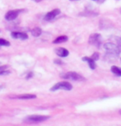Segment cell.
Returning a JSON list of instances; mask_svg holds the SVG:
<instances>
[{
    "label": "cell",
    "instance_id": "1",
    "mask_svg": "<svg viewBox=\"0 0 121 126\" xmlns=\"http://www.w3.org/2000/svg\"><path fill=\"white\" fill-rule=\"evenodd\" d=\"M104 47L106 49V54L105 56V59L107 61H114L115 59H117V57L120 55L121 52L120 47L115 44L110 43V42L105 43Z\"/></svg>",
    "mask_w": 121,
    "mask_h": 126
},
{
    "label": "cell",
    "instance_id": "2",
    "mask_svg": "<svg viewBox=\"0 0 121 126\" xmlns=\"http://www.w3.org/2000/svg\"><path fill=\"white\" fill-rule=\"evenodd\" d=\"M60 89L66 90V91H71V90L72 89V85L71 84L70 82H61L56 83V85H54L51 88V91L55 92Z\"/></svg>",
    "mask_w": 121,
    "mask_h": 126
},
{
    "label": "cell",
    "instance_id": "3",
    "mask_svg": "<svg viewBox=\"0 0 121 126\" xmlns=\"http://www.w3.org/2000/svg\"><path fill=\"white\" fill-rule=\"evenodd\" d=\"M61 78H66V79H70L73 81H84L85 78L82 77L81 75H80L79 73H75V72H68L66 73H63L61 76Z\"/></svg>",
    "mask_w": 121,
    "mask_h": 126
},
{
    "label": "cell",
    "instance_id": "4",
    "mask_svg": "<svg viewBox=\"0 0 121 126\" xmlns=\"http://www.w3.org/2000/svg\"><path fill=\"white\" fill-rule=\"evenodd\" d=\"M89 43L94 46L99 47L101 46V35L98 33H95V34L91 35L89 37Z\"/></svg>",
    "mask_w": 121,
    "mask_h": 126
},
{
    "label": "cell",
    "instance_id": "5",
    "mask_svg": "<svg viewBox=\"0 0 121 126\" xmlns=\"http://www.w3.org/2000/svg\"><path fill=\"white\" fill-rule=\"evenodd\" d=\"M49 119V116L46 115H30L27 118H26L25 121L26 122H30V123H37V122H42Z\"/></svg>",
    "mask_w": 121,
    "mask_h": 126
},
{
    "label": "cell",
    "instance_id": "6",
    "mask_svg": "<svg viewBox=\"0 0 121 126\" xmlns=\"http://www.w3.org/2000/svg\"><path fill=\"white\" fill-rule=\"evenodd\" d=\"M21 13V10H11L8 11V13H6L5 15V18L6 20L8 21H13L14 19H16L18 17V14Z\"/></svg>",
    "mask_w": 121,
    "mask_h": 126
},
{
    "label": "cell",
    "instance_id": "7",
    "mask_svg": "<svg viewBox=\"0 0 121 126\" xmlns=\"http://www.w3.org/2000/svg\"><path fill=\"white\" fill-rule=\"evenodd\" d=\"M61 13V11L59 10V9H53L52 11L49 12L48 13H47V15L45 16L44 19L46 21H47V22H49V21H51L52 19H54L56 17V16L59 15Z\"/></svg>",
    "mask_w": 121,
    "mask_h": 126
},
{
    "label": "cell",
    "instance_id": "8",
    "mask_svg": "<svg viewBox=\"0 0 121 126\" xmlns=\"http://www.w3.org/2000/svg\"><path fill=\"white\" fill-rule=\"evenodd\" d=\"M12 37L14 39H21V40H26L27 39V35L24 32H13L11 33Z\"/></svg>",
    "mask_w": 121,
    "mask_h": 126
},
{
    "label": "cell",
    "instance_id": "9",
    "mask_svg": "<svg viewBox=\"0 0 121 126\" xmlns=\"http://www.w3.org/2000/svg\"><path fill=\"white\" fill-rule=\"evenodd\" d=\"M55 52L58 56L62 57V58L66 57L69 54V51L67 49H66L65 48H57V49H56Z\"/></svg>",
    "mask_w": 121,
    "mask_h": 126
},
{
    "label": "cell",
    "instance_id": "10",
    "mask_svg": "<svg viewBox=\"0 0 121 126\" xmlns=\"http://www.w3.org/2000/svg\"><path fill=\"white\" fill-rule=\"evenodd\" d=\"M83 60L84 61H86L87 63H88V64L90 66V68H91V69H95L96 68V61L93 60L91 57H85V58H83Z\"/></svg>",
    "mask_w": 121,
    "mask_h": 126
},
{
    "label": "cell",
    "instance_id": "11",
    "mask_svg": "<svg viewBox=\"0 0 121 126\" xmlns=\"http://www.w3.org/2000/svg\"><path fill=\"white\" fill-rule=\"evenodd\" d=\"M68 38L66 35H60L58 36L56 39H55L53 40V43L54 44H60V43H63V42L67 41Z\"/></svg>",
    "mask_w": 121,
    "mask_h": 126
},
{
    "label": "cell",
    "instance_id": "12",
    "mask_svg": "<svg viewBox=\"0 0 121 126\" xmlns=\"http://www.w3.org/2000/svg\"><path fill=\"white\" fill-rule=\"evenodd\" d=\"M36 96L32 94H24V95H19V96H16V98L23 99V100H29V99H34L36 98Z\"/></svg>",
    "mask_w": 121,
    "mask_h": 126
},
{
    "label": "cell",
    "instance_id": "13",
    "mask_svg": "<svg viewBox=\"0 0 121 126\" xmlns=\"http://www.w3.org/2000/svg\"><path fill=\"white\" fill-rule=\"evenodd\" d=\"M111 71L114 74H115L118 77H120L121 76V68L120 67H117V66H112L111 67Z\"/></svg>",
    "mask_w": 121,
    "mask_h": 126
},
{
    "label": "cell",
    "instance_id": "14",
    "mask_svg": "<svg viewBox=\"0 0 121 126\" xmlns=\"http://www.w3.org/2000/svg\"><path fill=\"white\" fill-rule=\"evenodd\" d=\"M31 32H32V35L34 37H38L39 35L42 34V30H41V28L36 27V28H34V29H32Z\"/></svg>",
    "mask_w": 121,
    "mask_h": 126
},
{
    "label": "cell",
    "instance_id": "15",
    "mask_svg": "<svg viewBox=\"0 0 121 126\" xmlns=\"http://www.w3.org/2000/svg\"><path fill=\"white\" fill-rule=\"evenodd\" d=\"M80 15H82V16H96L97 15V13H92V12H88V11H85V13H81Z\"/></svg>",
    "mask_w": 121,
    "mask_h": 126
},
{
    "label": "cell",
    "instance_id": "16",
    "mask_svg": "<svg viewBox=\"0 0 121 126\" xmlns=\"http://www.w3.org/2000/svg\"><path fill=\"white\" fill-rule=\"evenodd\" d=\"M0 46H10V43L8 40H4V39H2L0 38Z\"/></svg>",
    "mask_w": 121,
    "mask_h": 126
},
{
    "label": "cell",
    "instance_id": "17",
    "mask_svg": "<svg viewBox=\"0 0 121 126\" xmlns=\"http://www.w3.org/2000/svg\"><path fill=\"white\" fill-rule=\"evenodd\" d=\"M99 53H97V52H96V53H94L93 54H92V56L91 57V58L93 59V60H98L99 59Z\"/></svg>",
    "mask_w": 121,
    "mask_h": 126
},
{
    "label": "cell",
    "instance_id": "18",
    "mask_svg": "<svg viewBox=\"0 0 121 126\" xmlns=\"http://www.w3.org/2000/svg\"><path fill=\"white\" fill-rule=\"evenodd\" d=\"M10 74V72L9 71H7V70H0V76H7Z\"/></svg>",
    "mask_w": 121,
    "mask_h": 126
},
{
    "label": "cell",
    "instance_id": "19",
    "mask_svg": "<svg viewBox=\"0 0 121 126\" xmlns=\"http://www.w3.org/2000/svg\"><path fill=\"white\" fill-rule=\"evenodd\" d=\"M117 41H118L119 47H120V49H121V38H118V39H117Z\"/></svg>",
    "mask_w": 121,
    "mask_h": 126
},
{
    "label": "cell",
    "instance_id": "20",
    "mask_svg": "<svg viewBox=\"0 0 121 126\" xmlns=\"http://www.w3.org/2000/svg\"><path fill=\"white\" fill-rule=\"evenodd\" d=\"M55 63H58V64H62L63 62H61V60H59V59H56V60H55Z\"/></svg>",
    "mask_w": 121,
    "mask_h": 126
},
{
    "label": "cell",
    "instance_id": "21",
    "mask_svg": "<svg viewBox=\"0 0 121 126\" xmlns=\"http://www.w3.org/2000/svg\"><path fill=\"white\" fill-rule=\"evenodd\" d=\"M32 73H30L29 74H28V76L27 77V78H32Z\"/></svg>",
    "mask_w": 121,
    "mask_h": 126
},
{
    "label": "cell",
    "instance_id": "22",
    "mask_svg": "<svg viewBox=\"0 0 121 126\" xmlns=\"http://www.w3.org/2000/svg\"><path fill=\"white\" fill-rule=\"evenodd\" d=\"M97 1H98L99 3H103V2L105 1V0H97Z\"/></svg>",
    "mask_w": 121,
    "mask_h": 126
},
{
    "label": "cell",
    "instance_id": "23",
    "mask_svg": "<svg viewBox=\"0 0 121 126\" xmlns=\"http://www.w3.org/2000/svg\"><path fill=\"white\" fill-rule=\"evenodd\" d=\"M71 1H78V0H71Z\"/></svg>",
    "mask_w": 121,
    "mask_h": 126
},
{
    "label": "cell",
    "instance_id": "24",
    "mask_svg": "<svg viewBox=\"0 0 121 126\" xmlns=\"http://www.w3.org/2000/svg\"><path fill=\"white\" fill-rule=\"evenodd\" d=\"M120 113H121V110H120Z\"/></svg>",
    "mask_w": 121,
    "mask_h": 126
},
{
    "label": "cell",
    "instance_id": "25",
    "mask_svg": "<svg viewBox=\"0 0 121 126\" xmlns=\"http://www.w3.org/2000/svg\"><path fill=\"white\" fill-rule=\"evenodd\" d=\"M94 1H96V0H94Z\"/></svg>",
    "mask_w": 121,
    "mask_h": 126
}]
</instances>
